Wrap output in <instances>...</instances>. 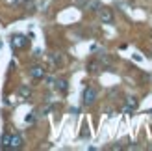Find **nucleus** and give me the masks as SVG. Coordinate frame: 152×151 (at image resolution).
I'll use <instances>...</instances> for the list:
<instances>
[{
	"instance_id": "obj_1",
	"label": "nucleus",
	"mask_w": 152,
	"mask_h": 151,
	"mask_svg": "<svg viewBox=\"0 0 152 151\" xmlns=\"http://www.w3.org/2000/svg\"><path fill=\"white\" fill-rule=\"evenodd\" d=\"M28 43H30V39L26 36H22V34H15L11 37V47L13 49H26Z\"/></svg>"
},
{
	"instance_id": "obj_2",
	"label": "nucleus",
	"mask_w": 152,
	"mask_h": 151,
	"mask_svg": "<svg viewBox=\"0 0 152 151\" xmlns=\"http://www.w3.org/2000/svg\"><path fill=\"white\" fill-rule=\"evenodd\" d=\"M82 99H83V104H86V107H91V104L96 101V90H93V88H86V90H83Z\"/></svg>"
},
{
	"instance_id": "obj_3",
	"label": "nucleus",
	"mask_w": 152,
	"mask_h": 151,
	"mask_svg": "<svg viewBox=\"0 0 152 151\" xmlns=\"http://www.w3.org/2000/svg\"><path fill=\"white\" fill-rule=\"evenodd\" d=\"M139 107V101H137V97H134V95H130V97H126V107H124V112L126 114H132V112Z\"/></svg>"
},
{
	"instance_id": "obj_4",
	"label": "nucleus",
	"mask_w": 152,
	"mask_h": 151,
	"mask_svg": "<svg viewBox=\"0 0 152 151\" xmlns=\"http://www.w3.org/2000/svg\"><path fill=\"white\" fill-rule=\"evenodd\" d=\"M100 21L104 24H111L113 22V13L110 7H100Z\"/></svg>"
},
{
	"instance_id": "obj_5",
	"label": "nucleus",
	"mask_w": 152,
	"mask_h": 151,
	"mask_svg": "<svg viewBox=\"0 0 152 151\" xmlns=\"http://www.w3.org/2000/svg\"><path fill=\"white\" fill-rule=\"evenodd\" d=\"M30 75H32V78H35V80H41V78H45V67L34 65L32 69H30Z\"/></svg>"
},
{
	"instance_id": "obj_6",
	"label": "nucleus",
	"mask_w": 152,
	"mask_h": 151,
	"mask_svg": "<svg viewBox=\"0 0 152 151\" xmlns=\"http://www.w3.org/2000/svg\"><path fill=\"white\" fill-rule=\"evenodd\" d=\"M22 147V138L19 134H11V140H10V149H20Z\"/></svg>"
},
{
	"instance_id": "obj_7",
	"label": "nucleus",
	"mask_w": 152,
	"mask_h": 151,
	"mask_svg": "<svg viewBox=\"0 0 152 151\" xmlns=\"http://www.w3.org/2000/svg\"><path fill=\"white\" fill-rule=\"evenodd\" d=\"M83 10H87V11H96V10H100V2L98 0H87V4Z\"/></svg>"
},
{
	"instance_id": "obj_8",
	"label": "nucleus",
	"mask_w": 152,
	"mask_h": 151,
	"mask_svg": "<svg viewBox=\"0 0 152 151\" xmlns=\"http://www.w3.org/2000/svg\"><path fill=\"white\" fill-rule=\"evenodd\" d=\"M19 95L22 97V99H28V97L32 95V90H30L28 86H20L19 88Z\"/></svg>"
},
{
	"instance_id": "obj_9",
	"label": "nucleus",
	"mask_w": 152,
	"mask_h": 151,
	"mask_svg": "<svg viewBox=\"0 0 152 151\" xmlns=\"http://www.w3.org/2000/svg\"><path fill=\"white\" fill-rule=\"evenodd\" d=\"M54 84H56V88H58L61 93H65V92H67V88H69V84H67V80H56Z\"/></svg>"
},
{
	"instance_id": "obj_10",
	"label": "nucleus",
	"mask_w": 152,
	"mask_h": 151,
	"mask_svg": "<svg viewBox=\"0 0 152 151\" xmlns=\"http://www.w3.org/2000/svg\"><path fill=\"white\" fill-rule=\"evenodd\" d=\"M10 140H11V134L4 132L2 134V149H10Z\"/></svg>"
},
{
	"instance_id": "obj_11",
	"label": "nucleus",
	"mask_w": 152,
	"mask_h": 151,
	"mask_svg": "<svg viewBox=\"0 0 152 151\" xmlns=\"http://www.w3.org/2000/svg\"><path fill=\"white\" fill-rule=\"evenodd\" d=\"M50 62L52 64H59V62H61V58H59V54H52L50 56Z\"/></svg>"
},
{
	"instance_id": "obj_12",
	"label": "nucleus",
	"mask_w": 152,
	"mask_h": 151,
	"mask_svg": "<svg viewBox=\"0 0 152 151\" xmlns=\"http://www.w3.org/2000/svg\"><path fill=\"white\" fill-rule=\"evenodd\" d=\"M96 67H98V64H96V62H91V64L87 65V69H89L91 73H95V71H96Z\"/></svg>"
},
{
	"instance_id": "obj_13",
	"label": "nucleus",
	"mask_w": 152,
	"mask_h": 151,
	"mask_svg": "<svg viewBox=\"0 0 152 151\" xmlns=\"http://www.w3.org/2000/svg\"><path fill=\"white\" fill-rule=\"evenodd\" d=\"M76 7H86V4H87V0H76Z\"/></svg>"
},
{
	"instance_id": "obj_14",
	"label": "nucleus",
	"mask_w": 152,
	"mask_h": 151,
	"mask_svg": "<svg viewBox=\"0 0 152 151\" xmlns=\"http://www.w3.org/2000/svg\"><path fill=\"white\" fill-rule=\"evenodd\" d=\"M26 121H28V123H34V121H35V114H34V112H32L30 116H26Z\"/></svg>"
}]
</instances>
